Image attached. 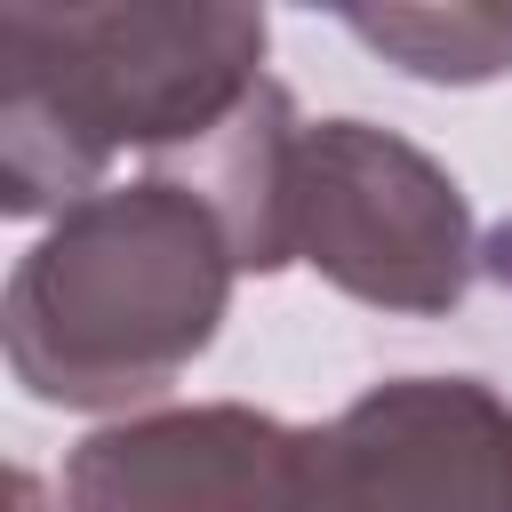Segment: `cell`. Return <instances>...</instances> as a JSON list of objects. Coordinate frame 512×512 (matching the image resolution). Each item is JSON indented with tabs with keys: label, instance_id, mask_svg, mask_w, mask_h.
<instances>
[{
	"label": "cell",
	"instance_id": "obj_7",
	"mask_svg": "<svg viewBox=\"0 0 512 512\" xmlns=\"http://www.w3.org/2000/svg\"><path fill=\"white\" fill-rule=\"evenodd\" d=\"M8 512H48V496H40L32 472H8Z\"/></svg>",
	"mask_w": 512,
	"mask_h": 512
},
{
	"label": "cell",
	"instance_id": "obj_2",
	"mask_svg": "<svg viewBox=\"0 0 512 512\" xmlns=\"http://www.w3.org/2000/svg\"><path fill=\"white\" fill-rule=\"evenodd\" d=\"M264 88L256 8H0V208L64 216L120 152L184 160Z\"/></svg>",
	"mask_w": 512,
	"mask_h": 512
},
{
	"label": "cell",
	"instance_id": "obj_3",
	"mask_svg": "<svg viewBox=\"0 0 512 512\" xmlns=\"http://www.w3.org/2000/svg\"><path fill=\"white\" fill-rule=\"evenodd\" d=\"M288 248L376 312H456L480 272L464 184L376 120H304L288 176Z\"/></svg>",
	"mask_w": 512,
	"mask_h": 512
},
{
	"label": "cell",
	"instance_id": "obj_4",
	"mask_svg": "<svg viewBox=\"0 0 512 512\" xmlns=\"http://www.w3.org/2000/svg\"><path fill=\"white\" fill-rule=\"evenodd\" d=\"M304 512H512V400L480 376L368 384L312 432Z\"/></svg>",
	"mask_w": 512,
	"mask_h": 512
},
{
	"label": "cell",
	"instance_id": "obj_6",
	"mask_svg": "<svg viewBox=\"0 0 512 512\" xmlns=\"http://www.w3.org/2000/svg\"><path fill=\"white\" fill-rule=\"evenodd\" d=\"M344 24L416 80L472 88V80L512 72V8H384V16L360 8Z\"/></svg>",
	"mask_w": 512,
	"mask_h": 512
},
{
	"label": "cell",
	"instance_id": "obj_1",
	"mask_svg": "<svg viewBox=\"0 0 512 512\" xmlns=\"http://www.w3.org/2000/svg\"><path fill=\"white\" fill-rule=\"evenodd\" d=\"M240 248L168 160L72 200L8 272V376L48 408L160 400L224 328Z\"/></svg>",
	"mask_w": 512,
	"mask_h": 512
},
{
	"label": "cell",
	"instance_id": "obj_5",
	"mask_svg": "<svg viewBox=\"0 0 512 512\" xmlns=\"http://www.w3.org/2000/svg\"><path fill=\"white\" fill-rule=\"evenodd\" d=\"M312 432L240 408H152L64 456V512H304Z\"/></svg>",
	"mask_w": 512,
	"mask_h": 512
}]
</instances>
